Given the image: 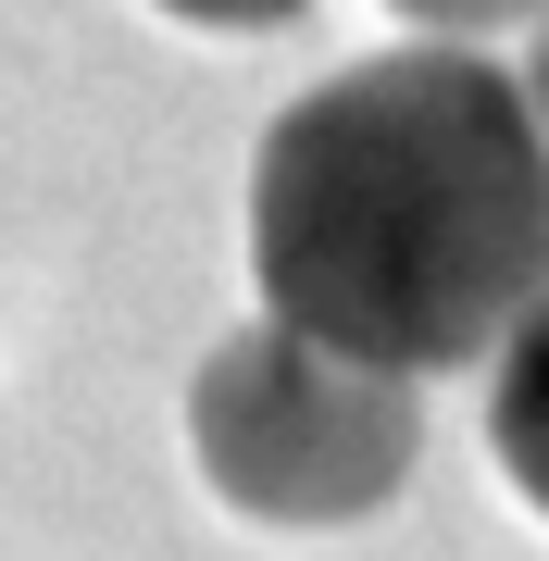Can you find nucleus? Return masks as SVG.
I'll use <instances>...</instances> for the list:
<instances>
[{
  "mask_svg": "<svg viewBox=\"0 0 549 561\" xmlns=\"http://www.w3.org/2000/svg\"><path fill=\"white\" fill-rule=\"evenodd\" d=\"M512 88H525V125H537V162H549V13H537V50H525V76H512Z\"/></svg>",
  "mask_w": 549,
  "mask_h": 561,
  "instance_id": "6",
  "label": "nucleus"
},
{
  "mask_svg": "<svg viewBox=\"0 0 549 561\" xmlns=\"http://www.w3.org/2000/svg\"><path fill=\"white\" fill-rule=\"evenodd\" d=\"M187 461L250 524H363L425 461V400L263 312L187 375Z\"/></svg>",
  "mask_w": 549,
  "mask_h": 561,
  "instance_id": "2",
  "label": "nucleus"
},
{
  "mask_svg": "<svg viewBox=\"0 0 549 561\" xmlns=\"http://www.w3.org/2000/svg\"><path fill=\"white\" fill-rule=\"evenodd\" d=\"M488 362H500V387H488V449H500V474L549 512V287L512 312V337H500Z\"/></svg>",
  "mask_w": 549,
  "mask_h": 561,
  "instance_id": "3",
  "label": "nucleus"
},
{
  "mask_svg": "<svg viewBox=\"0 0 549 561\" xmlns=\"http://www.w3.org/2000/svg\"><path fill=\"white\" fill-rule=\"evenodd\" d=\"M263 312L375 375H462L549 287V162L525 88L462 38H412L275 113L250 162Z\"/></svg>",
  "mask_w": 549,
  "mask_h": 561,
  "instance_id": "1",
  "label": "nucleus"
},
{
  "mask_svg": "<svg viewBox=\"0 0 549 561\" xmlns=\"http://www.w3.org/2000/svg\"><path fill=\"white\" fill-rule=\"evenodd\" d=\"M400 13L425 25V38H462L474 50V38H500V25H537L549 0H400Z\"/></svg>",
  "mask_w": 549,
  "mask_h": 561,
  "instance_id": "4",
  "label": "nucleus"
},
{
  "mask_svg": "<svg viewBox=\"0 0 549 561\" xmlns=\"http://www.w3.org/2000/svg\"><path fill=\"white\" fill-rule=\"evenodd\" d=\"M175 25H225V38H263V25H287V13H312V0H163Z\"/></svg>",
  "mask_w": 549,
  "mask_h": 561,
  "instance_id": "5",
  "label": "nucleus"
}]
</instances>
